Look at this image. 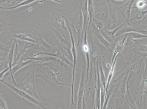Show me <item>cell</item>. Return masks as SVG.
I'll return each instance as SVG.
<instances>
[{
  "instance_id": "4fadbf2b",
  "label": "cell",
  "mask_w": 147,
  "mask_h": 109,
  "mask_svg": "<svg viewBox=\"0 0 147 109\" xmlns=\"http://www.w3.org/2000/svg\"><path fill=\"white\" fill-rule=\"evenodd\" d=\"M109 13V18L107 22L106 28L108 30H113L118 27L120 22L116 8L111 1H107ZM119 27V26H118Z\"/></svg>"
},
{
  "instance_id": "74e56055",
  "label": "cell",
  "mask_w": 147,
  "mask_h": 109,
  "mask_svg": "<svg viewBox=\"0 0 147 109\" xmlns=\"http://www.w3.org/2000/svg\"><path fill=\"white\" fill-rule=\"evenodd\" d=\"M147 14V10L145 11H141L136 14L133 18L131 19L129 22L134 21H139L143 19Z\"/></svg>"
},
{
  "instance_id": "9c48e42d",
  "label": "cell",
  "mask_w": 147,
  "mask_h": 109,
  "mask_svg": "<svg viewBox=\"0 0 147 109\" xmlns=\"http://www.w3.org/2000/svg\"><path fill=\"white\" fill-rule=\"evenodd\" d=\"M28 35L30 38L35 41V45L33 49L34 50L40 51L41 52L56 53L55 48L53 47L45 42L40 30H34L32 33Z\"/></svg>"
},
{
  "instance_id": "603a6c76",
  "label": "cell",
  "mask_w": 147,
  "mask_h": 109,
  "mask_svg": "<svg viewBox=\"0 0 147 109\" xmlns=\"http://www.w3.org/2000/svg\"><path fill=\"white\" fill-rule=\"evenodd\" d=\"M88 26H87L86 28V30L85 31L84 36V42L82 45V49L86 55L87 61V67H86V78L89 75V70L90 67V48L89 44L87 41V31L88 28Z\"/></svg>"
},
{
  "instance_id": "277c9868",
  "label": "cell",
  "mask_w": 147,
  "mask_h": 109,
  "mask_svg": "<svg viewBox=\"0 0 147 109\" xmlns=\"http://www.w3.org/2000/svg\"><path fill=\"white\" fill-rule=\"evenodd\" d=\"M49 29L54 33L56 37V40L53 44V46L59 49L67 58L73 63L71 52L72 44L70 36L66 35L55 29L51 28Z\"/></svg>"
},
{
  "instance_id": "60d3db41",
  "label": "cell",
  "mask_w": 147,
  "mask_h": 109,
  "mask_svg": "<svg viewBox=\"0 0 147 109\" xmlns=\"http://www.w3.org/2000/svg\"><path fill=\"white\" fill-rule=\"evenodd\" d=\"M134 53L139 52L147 54V45H142L139 46H134L133 50Z\"/></svg>"
},
{
  "instance_id": "4316f807",
  "label": "cell",
  "mask_w": 147,
  "mask_h": 109,
  "mask_svg": "<svg viewBox=\"0 0 147 109\" xmlns=\"http://www.w3.org/2000/svg\"><path fill=\"white\" fill-rule=\"evenodd\" d=\"M106 17L105 14L103 13H99L95 16L93 22L97 28L100 31L104 27H106L107 22H106Z\"/></svg>"
},
{
  "instance_id": "7a4b0ae2",
  "label": "cell",
  "mask_w": 147,
  "mask_h": 109,
  "mask_svg": "<svg viewBox=\"0 0 147 109\" xmlns=\"http://www.w3.org/2000/svg\"><path fill=\"white\" fill-rule=\"evenodd\" d=\"M90 67L89 75L86 78L84 98L86 109H93L96 102L97 86L96 66Z\"/></svg>"
},
{
  "instance_id": "e0dca14e",
  "label": "cell",
  "mask_w": 147,
  "mask_h": 109,
  "mask_svg": "<svg viewBox=\"0 0 147 109\" xmlns=\"http://www.w3.org/2000/svg\"><path fill=\"white\" fill-rule=\"evenodd\" d=\"M64 17H65V22H66L68 30H69V34H70L72 44L71 52L73 56L74 65L73 67V81H72L71 87H74L76 71L77 70L76 68H77V49H76L75 42L71 26L70 23L68 20L67 19L66 17L65 16H64Z\"/></svg>"
},
{
  "instance_id": "7c38bea8",
  "label": "cell",
  "mask_w": 147,
  "mask_h": 109,
  "mask_svg": "<svg viewBox=\"0 0 147 109\" xmlns=\"http://www.w3.org/2000/svg\"><path fill=\"white\" fill-rule=\"evenodd\" d=\"M1 82L2 83L4 84L7 87H8L13 92L16 94L17 95L19 96L23 99L26 100L28 101L33 104L36 105L37 107H39L42 109H47V107L45 105L43 104L41 102L37 100L35 98H33L30 95L26 92L23 90L18 88L16 86H12L10 84L7 82H5V81L2 79H1Z\"/></svg>"
},
{
  "instance_id": "4dcf8cb0",
  "label": "cell",
  "mask_w": 147,
  "mask_h": 109,
  "mask_svg": "<svg viewBox=\"0 0 147 109\" xmlns=\"http://www.w3.org/2000/svg\"><path fill=\"white\" fill-rule=\"evenodd\" d=\"M119 55V54L117 55V56L115 58L114 62H113V63L111 64V67L109 68V74H108V78L107 81L106 92L107 91L108 88H109V85H110L112 79H113V76L114 75L116 62H117V59Z\"/></svg>"
},
{
  "instance_id": "52a82bcc",
  "label": "cell",
  "mask_w": 147,
  "mask_h": 109,
  "mask_svg": "<svg viewBox=\"0 0 147 109\" xmlns=\"http://www.w3.org/2000/svg\"><path fill=\"white\" fill-rule=\"evenodd\" d=\"M71 19V26L76 34L77 41V46H78L82 38H84V36L83 17L80 8L77 11L72 15Z\"/></svg>"
},
{
  "instance_id": "836d02e7",
  "label": "cell",
  "mask_w": 147,
  "mask_h": 109,
  "mask_svg": "<svg viewBox=\"0 0 147 109\" xmlns=\"http://www.w3.org/2000/svg\"><path fill=\"white\" fill-rule=\"evenodd\" d=\"M13 40H14V41H13L12 44L11 45V47L10 50L7 57V63L8 64L9 68H10V70L13 67L15 47L16 42V40L15 39H13Z\"/></svg>"
},
{
  "instance_id": "2e32d148",
  "label": "cell",
  "mask_w": 147,
  "mask_h": 109,
  "mask_svg": "<svg viewBox=\"0 0 147 109\" xmlns=\"http://www.w3.org/2000/svg\"><path fill=\"white\" fill-rule=\"evenodd\" d=\"M25 58H22L19 62L13 66L11 70H9L5 74L3 78H7L9 80L11 79L12 80V82L14 84L15 86H16L17 84L15 80L14 79V74L16 73L19 70L22 68L25 67L27 65L30 64L32 63H34V61L32 60H28L24 61V60Z\"/></svg>"
},
{
  "instance_id": "44dd1931",
  "label": "cell",
  "mask_w": 147,
  "mask_h": 109,
  "mask_svg": "<svg viewBox=\"0 0 147 109\" xmlns=\"http://www.w3.org/2000/svg\"><path fill=\"white\" fill-rule=\"evenodd\" d=\"M55 48L56 50L55 53H52L47 52H40L39 53H36V54H34V57H36L40 55H45L55 57V58H57V59H59L60 60L65 62L67 64L69 65V66L73 68L74 65L73 62H71V61L67 58L66 56L65 55V54H64V53H63L59 49L57 48Z\"/></svg>"
},
{
  "instance_id": "f546056e",
  "label": "cell",
  "mask_w": 147,
  "mask_h": 109,
  "mask_svg": "<svg viewBox=\"0 0 147 109\" xmlns=\"http://www.w3.org/2000/svg\"><path fill=\"white\" fill-rule=\"evenodd\" d=\"M125 34H126L128 36L127 38V43L126 44L127 46H129L131 44L132 42L136 41V40L147 38V35L138 33L130 32Z\"/></svg>"
},
{
  "instance_id": "8fae6325",
  "label": "cell",
  "mask_w": 147,
  "mask_h": 109,
  "mask_svg": "<svg viewBox=\"0 0 147 109\" xmlns=\"http://www.w3.org/2000/svg\"><path fill=\"white\" fill-rule=\"evenodd\" d=\"M128 75H125L121 80V82L118 89L113 97L114 98L115 109H121L126 100L127 86L129 83L127 82Z\"/></svg>"
},
{
  "instance_id": "f1b7e54d",
  "label": "cell",
  "mask_w": 147,
  "mask_h": 109,
  "mask_svg": "<svg viewBox=\"0 0 147 109\" xmlns=\"http://www.w3.org/2000/svg\"><path fill=\"white\" fill-rule=\"evenodd\" d=\"M12 37L13 39H16L20 41L36 43L35 41L30 38L28 35L25 34L22 30H18L15 32L13 34Z\"/></svg>"
},
{
  "instance_id": "d4e9b609",
  "label": "cell",
  "mask_w": 147,
  "mask_h": 109,
  "mask_svg": "<svg viewBox=\"0 0 147 109\" xmlns=\"http://www.w3.org/2000/svg\"><path fill=\"white\" fill-rule=\"evenodd\" d=\"M129 84L127 86L126 100L121 109H139L136 100L132 96L129 90Z\"/></svg>"
},
{
  "instance_id": "ac0fdd59",
  "label": "cell",
  "mask_w": 147,
  "mask_h": 109,
  "mask_svg": "<svg viewBox=\"0 0 147 109\" xmlns=\"http://www.w3.org/2000/svg\"><path fill=\"white\" fill-rule=\"evenodd\" d=\"M126 23L125 22L121 26L118 27L117 28L113 30H108L105 27L100 31V34L109 43H110L113 49H114L115 47L116 43H117V37L115 36L116 33Z\"/></svg>"
},
{
  "instance_id": "7402d4cb",
  "label": "cell",
  "mask_w": 147,
  "mask_h": 109,
  "mask_svg": "<svg viewBox=\"0 0 147 109\" xmlns=\"http://www.w3.org/2000/svg\"><path fill=\"white\" fill-rule=\"evenodd\" d=\"M88 28L89 29H90V31L93 36L98 40L101 44L107 48L109 51L111 52L113 49L111 45L100 34V31L97 28L93 22L92 23L90 26Z\"/></svg>"
},
{
  "instance_id": "5b68a950",
  "label": "cell",
  "mask_w": 147,
  "mask_h": 109,
  "mask_svg": "<svg viewBox=\"0 0 147 109\" xmlns=\"http://www.w3.org/2000/svg\"><path fill=\"white\" fill-rule=\"evenodd\" d=\"M144 60V57L138 58L133 57L130 63L127 62V67L123 71L117 78V80L120 81L128 75L127 82L129 83V81L135 76L140 74L141 71L142 65Z\"/></svg>"
},
{
  "instance_id": "f6af8a7d",
  "label": "cell",
  "mask_w": 147,
  "mask_h": 109,
  "mask_svg": "<svg viewBox=\"0 0 147 109\" xmlns=\"http://www.w3.org/2000/svg\"><path fill=\"white\" fill-rule=\"evenodd\" d=\"M83 108L82 109H86V105H85V100L83 98Z\"/></svg>"
},
{
  "instance_id": "e575fe53",
  "label": "cell",
  "mask_w": 147,
  "mask_h": 109,
  "mask_svg": "<svg viewBox=\"0 0 147 109\" xmlns=\"http://www.w3.org/2000/svg\"><path fill=\"white\" fill-rule=\"evenodd\" d=\"M98 68L100 81H101V84L103 86L105 90H106L107 85L106 79V78H105V74L104 73L102 62H101V59L100 58L99 61L98 60Z\"/></svg>"
},
{
  "instance_id": "d6a6232c",
  "label": "cell",
  "mask_w": 147,
  "mask_h": 109,
  "mask_svg": "<svg viewBox=\"0 0 147 109\" xmlns=\"http://www.w3.org/2000/svg\"><path fill=\"white\" fill-rule=\"evenodd\" d=\"M94 5L93 1L92 0L88 1V11L89 14V27L90 26L91 24L93 22V19L94 17Z\"/></svg>"
},
{
  "instance_id": "7bdbcfd3",
  "label": "cell",
  "mask_w": 147,
  "mask_h": 109,
  "mask_svg": "<svg viewBox=\"0 0 147 109\" xmlns=\"http://www.w3.org/2000/svg\"><path fill=\"white\" fill-rule=\"evenodd\" d=\"M147 1H138L137 4L138 9H142L147 5Z\"/></svg>"
},
{
  "instance_id": "9a60e30c",
  "label": "cell",
  "mask_w": 147,
  "mask_h": 109,
  "mask_svg": "<svg viewBox=\"0 0 147 109\" xmlns=\"http://www.w3.org/2000/svg\"><path fill=\"white\" fill-rule=\"evenodd\" d=\"M86 79V70L85 66H82L81 79L77 95V103L76 109H81L85 92Z\"/></svg>"
},
{
  "instance_id": "30bf717a",
  "label": "cell",
  "mask_w": 147,
  "mask_h": 109,
  "mask_svg": "<svg viewBox=\"0 0 147 109\" xmlns=\"http://www.w3.org/2000/svg\"><path fill=\"white\" fill-rule=\"evenodd\" d=\"M64 16L59 13L53 12L51 20L48 23V26L49 28L55 29L66 35L70 36Z\"/></svg>"
},
{
  "instance_id": "b9f144b4",
  "label": "cell",
  "mask_w": 147,
  "mask_h": 109,
  "mask_svg": "<svg viewBox=\"0 0 147 109\" xmlns=\"http://www.w3.org/2000/svg\"><path fill=\"white\" fill-rule=\"evenodd\" d=\"M9 26V24L7 22H5L1 23L0 27H1V33L3 31H6L7 30Z\"/></svg>"
},
{
  "instance_id": "d6986e66",
  "label": "cell",
  "mask_w": 147,
  "mask_h": 109,
  "mask_svg": "<svg viewBox=\"0 0 147 109\" xmlns=\"http://www.w3.org/2000/svg\"><path fill=\"white\" fill-rule=\"evenodd\" d=\"M135 1H128L124 3L122 6L118 8V10L125 19V22L129 25L131 12Z\"/></svg>"
},
{
  "instance_id": "7dc6e473",
  "label": "cell",
  "mask_w": 147,
  "mask_h": 109,
  "mask_svg": "<svg viewBox=\"0 0 147 109\" xmlns=\"http://www.w3.org/2000/svg\"><path fill=\"white\" fill-rule=\"evenodd\" d=\"M108 109H112V108L111 107V106H110V107H109V108Z\"/></svg>"
},
{
  "instance_id": "cb8c5ba5",
  "label": "cell",
  "mask_w": 147,
  "mask_h": 109,
  "mask_svg": "<svg viewBox=\"0 0 147 109\" xmlns=\"http://www.w3.org/2000/svg\"><path fill=\"white\" fill-rule=\"evenodd\" d=\"M57 58L55 57L49 56L40 55L34 57L27 56L24 60V61L32 60L34 61L36 66L41 67V65L49 61L57 60Z\"/></svg>"
},
{
  "instance_id": "ba28073f",
  "label": "cell",
  "mask_w": 147,
  "mask_h": 109,
  "mask_svg": "<svg viewBox=\"0 0 147 109\" xmlns=\"http://www.w3.org/2000/svg\"><path fill=\"white\" fill-rule=\"evenodd\" d=\"M40 67V69L39 72L36 75V78L42 80L51 88L60 86L69 87L67 85L59 82L55 74L48 66H42Z\"/></svg>"
},
{
  "instance_id": "ffe728a7",
  "label": "cell",
  "mask_w": 147,
  "mask_h": 109,
  "mask_svg": "<svg viewBox=\"0 0 147 109\" xmlns=\"http://www.w3.org/2000/svg\"><path fill=\"white\" fill-rule=\"evenodd\" d=\"M11 46H7L1 42L0 54V71L2 72L9 67L7 63V57L10 50Z\"/></svg>"
},
{
  "instance_id": "ab89813d",
  "label": "cell",
  "mask_w": 147,
  "mask_h": 109,
  "mask_svg": "<svg viewBox=\"0 0 147 109\" xmlns=\"http://www.w3.org/2000/svg\"><path fill=\"white\" fill-rule=\"evenodd\" d=\"M106 90L103 86L101 85V90H100V109H102L104 102H105V96H106Z\"/></svg>"
},
{
  "instance_id": "ee69618b",
  "label": "cell",
  "mask_w": 147,
  "mask_h": 109,
  "mask_svg": "<svg viewBox=\"0 0 147 109\" xmlns=\"http://www.w3.org/2000/svg\"><path fill=\"white\" fill-rule=\"evenodd\" d=\"M77 106L76 104H71L69 109H76Z\"/></svg>"
},
{
  "instance_id": "5bb4252c",
  "label": "cell",
  "mask_w": 147,
  "mask_h": 109,
  "mask_svg": "<svg viewBox=\"0 0 147 109\" xmlns=\"http://www.w3.org/2000/svg\"><path fill=\"white\" fill-rule=\"evenodd\" d=\"M145 67L143 71L137 95V98H139V104L140 106L142 105L144 100L147 97V58H145Z\"/></svg>"
},
{
  "instance_id": "f35d334b",
  "label": "cell",
  "mask_w": 147,
  "mask_h": 109,
  "mask_svg": "<svg viewBox=\"0 0 147 109\" xmlns=\"http://www.w3.org/2000/svg\"><path fill=\"white\" fill-rule=\"evenodd\" d=\"M0 109H8L7 105L4 92L0 91Z\"/></svg>"
},
{
  "instance_id": "3957f363",
  "label": "cell",
  "mask_w": 147,
  "mask_h": 109,
  "mask_svg": "<svg viewBox=\"0 0 147 109\" xmlns=\"http://www.w3.org/2000/svg\"><path fill=\"white\" fill-rule=\"evenodd\" d=\"M36 66L35 64H34L30 68L25 76L19 83L17 84L16 87L26 92L33 98L41 102L37 94L35 80Z\"/></svg>"
},
{
  "instance_id": "6da1fadb",
  "label": "cell",
  "mask_w": 147,
  "mask_h": 109,
  "mask_svg": "<svg viewBox=\"0 0 147 109\" xmlns=\"http://www.w3.org/2000/svg\"><path fill=\"white\" fill-rule=\"evenodd\" d=\"M42 66L49 67L55 74L59 82L71 88L73 79V67L59 59L49 61Z\"/></svg>"
},
{
  "instance_id": "83f0119b",
  "label": "cell",
  "mask_w": 147,
  "mask_h": 109,
  "mask_svg": "<svg viewBox=\"0 0 147 109\" xmlns=\"http://www.w3.org/2000/svg\"><path fill=\"white\" fill-rule=\"evenodd\" d=\"M125 37L123 38L118 43L117 45L114 48V50L113 51V56L112 58L111 63H113L114 62L115 58L118 54H119L120 53H121V51L124 48L125 46V42L128 36L126 34L123 35Z\"/></svg>"
},
{
  "instance_id": "bcb514c9",
  "label": "cell",
  "mask_w": 147,
  "mask_h": 109,
  "mask_svg": "<svg viewBox=\"0 0 147 109\" xmlns=\"http://www.w3.org/2000/svg\"><path fill=\"white\" fill-rule=\"evenodd\" d=\"M93 109H97V107H96V103L95 104L94 108H93Z\"/></svg>"
},
{
  "instance_id": "d590c367",
  "label": "cell",
  "mask_w": 147,
  "mask_h": 109,
  "mask_svg": "<svg viewBox=\"0 0 147 109\" xmlns=\"http://www.w3.org/2000/svg\"><path fill=\"white\" fill-rule=\"evenodd\" d=\"M115 87V85L114 84L112 85L109 88H108L107 91L106 92L105 102H104L102 109H107L109 99H110L111 97L113 95Z\"/></svg>"
},
{
  "instance_id": "8992f818",
  "label": "cell",
  "mask_w": 147,
  "mask_h": 109,
  "mask_svg": "<svg viewBox=\"0 0 147 109\" xmlns=\"http://www.w3.org/2000/svg\"><path fill=\"white\" fill-rule=\"evenodd\" d=\"M15 47L14 59L13 67L19 62L21 58H25L32 49H33L35 44L32 43L21 41L16 39Z\"/></svg>"
},
{
  "instance_id": "c3c4849f",
  "label": "cell",
  "mask_w": 147,
  "mask_h": 109,
  "mask_svg": "<svg viewBox=\"0 0 147 109\" xmlns=\"http://www.w3.org/2000/svg\"><path fill=\"white\" fill-rule=\"evenodd\" d=\"M61 109V108H60V109Z\"/></svg>"
},
{
  "instance_id": "484cf974",
  "label": "cell",
  "mask_w": 147,
  "mask_h": 109,
  "mask_svg": "<svg viewBox=\"0 0 147 109\" xmlns=\"http://www.w3.org/2000/svg\"><path fill=\"white\" fill-rule=\"evenodd\" d=\"M79 7L82 11L84 19V33L85 32L89 20L88 11V1H80Z\"/></svg>"
},
{
  "instance_id": "1f68e13d",
  "label": "cell",
  "mask_w": 147,
  "mask_h": 109,
  "mask_svg": "<svg viewBox=\"0 0 147 109\" xmlns=\"http://www.w3.org/2000/svg\"><path fill=\"white\" fill-rule=\"evenodd\" d=\"M23 1L24 0H1L0 7L6 8L14 7Z\"/></svg>"
},
{
  "instance_id": "8d00e7d4",
  "label": "cell",
  "mask_w": 147,
  "mask_h": 109,
  "mask_svg": "<svg viewBox=\"0 0 147 109\" xmlns=\"http://www.w3.org/2000/svg\"><path fill=\"white\" fill-rule=\"evenodd\" d=\"M38 1L37 0H24L21 3L19 4L18 5H17L16 6L14 7L11 8H6L1 7H0V8L1 10H13L14 9L18 8L20 7L23 6H26V5H29L30 4L32 3L33 2H36Z\"/></svg>"
}]
</instances>
